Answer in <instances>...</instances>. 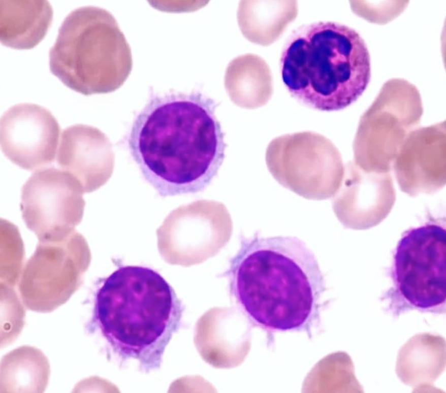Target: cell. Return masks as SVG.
I'll return each mask as SVG.
<instances>
[{
	"label": "cell",
	"mask_w": 446,
	"mask_h": 393,
	"mask_svg": "<svg viewBox=\"0 0 446 393\" xmlns=\"http://www.w3.org/2000/svg\"><path fill=\"white\" fill-rule=\"evenodd\" d=\"M89 261L83 237L76 231L57 240H39L20 276L19 290L32 306H56L77 289Z\"/></svg>",
	"instance_id": "9"
},
{
	"label": "cell",
	"mask_w": 446,
	"mask_h": 393,
	"mask_svg": "<svg viewBox=\"0 0 446 393\" xmlns=\"http://www.w3.org/2000/svg\"><path fill=\"white\" fill-rule=\"evenodd\" d=\"M423 112L417 88L392 79L361 117L353 143L354 162L367 172L389 173L403 142Z\"/></svg>",
	"instance_id": "6"
},
{
	"label": "cell",
	"mask_w": 446,
	"mask_h": 393,
	"mask_svg": "<svg viewBox=\"0 0 446 393\" xmlns=\"http://www.w3.org/2000/svg\"><path fill=\"white\" fill-rule=\"evenodd\" d=\"M60 131L48 109L35 104H18L1 117V147L9 160L23 169H44L54 161Z\"/></svg>",
	"instance_id": "11"
},
{
	"label": "cell",
	"mask_w": 446,
	"mask_h": 393,
	"mask_svg": "<svg viewBox=\"0 0 446 393\" xmlns=\"http://www.w3.org/2000/svg\"><path fill=\"white\" fill-rule=\"evenodd\" d=\"M392 168L400 188L409 194L430 192L444 186L445 121L411 131L399 148Z\"/></svg>",
	"instance_id": "12"
},
{
	"label": "cell",
	"mask_w": 446,
	"mask_h": 393,
	"mask_svg": "<svg viewBox=\"0 0 446 393\" xmlns=\"http://www.w3.org/2000/svg\"><path fill=\"white\" fill-rule=\"evenodd\" d=\"M132 66L130 45L117 21L97 7L72 11L49 50L51 73L85 95L115 91L128 78Z\"/></svg>",
	"instance_id": "5"
},
{
	"label": "cell",
	"mask_w": 446,
	"mask_h": 393,
	"mask_svg": "<svg viewBox=\"0 0 446 393\" xmlns=\"http://www.w3.org/2000/svg\"><path fill=\"white\" fill-rule=\"evenodd\" d=\"M78 182L54 167L33 174L21 188L23 220L39 240L63 238L75 231L85 202Z\"/></svg>",
	"instance_id": "10"
},
{
	"label": "cell",
	"mask_w": 446,
	"mask_h": 393,
	"mask_svg": "<svg viewBox=\"0 0 446 393\" xmlns=\"http://www.w3.org/2000/svg\"><path fill=\"white\" fill-rule=\"evenodd\" d=\"M224 275L246 314L264 329L310 331L318 318L324 276L297 237L242 236Z\"/></svg>",
	"instance_id": "2"
},
{
	"label": "cell",
	"mask_w": 446,
	"mask_h": 393,
	"mask_svg": "<svg viewBox=\"0 0 446 393\" xmlns=\"http://www.w3.org/2000/svg\"><path fill=\"white\" fill-rule=\"evenodd\" d=\"M183 311L181 300L158 272L126 265L115 270L98 289L94 318L121 359L138 361L141 370L148 373L161 367Z\"/></svg>",
	"instance_id": "3"
},
{
	"label": "cell",
	"mask_w": 446,
	"mask_h": 393,
	"mask_svg": "<svg viewBox=\"0 0 446 393\" xmlns=\"http://www.w3.org/2000/svg\"><path fill=\"white\" fill-rule=\"evenodd\" d=\"M268 170L282 185L311 197L327 196L341 183V154L327 138L306 131L274 139L266 153Z\"/></svg>",
	"instance_id": "7"
},
{
	"label": "cell",
	"mask_w": 446,
	"mask_h": 393,
	"mask_svg": "<svg viewBox=\"0 0 446 393\" xmlns=\"http://www.w3.org/2000/svg\"><path fill=\"white\" fill-rule=\"evenodd\" d=\"M283 82L301 104L323 111L343 109L355 102L371 77L367 45L354 29L318 22L295 30L280 60Z\"/></svg>",
	"instance_id": "4"
},
{
	"label": "cell",
	"mask_w": 446,
	"mask_h": 393,
	"mask_svg": "<svg viewBox=\"0 0 446 393\" xmlns=\"http://www.w3.org/2000/svg\"><path fill=\"white\" fill-rule=\"evenodd\" d=\"M47 1H0V40L5 46L29 49L46 35L53 20Z\"/></svg>",
	"instance_id": "14"
},
{
	"label": "cell",
	"mask_w": 446,
	"mask_h": 393,
	"mask_svg": "<svg viewBox=\"0 0 446 393\" xmlns=\"http://www.w3.org/2000/svg\"><path fill=\"white\" fill-rule=\"evenodd\" d=\"M218 106L199 92L151 94L128 143L144 180L161 197L205 190L225 155Z\"/></svg>",
	"instance_id": "1"
},
{
	"label": "cell",
	"mask_w": 446,
	"mask_h": 393,
	"mask_svg": "<svg viewBox=\"0 0 446 393\" xmlns=\"http://www.w3.org/2000/svg\"><path fill=\"white\" fill-rule=\"evenodd\" d=\"M57 162L62 171L78 182L83 192H89L111 177L114 155L104 133L94 126L76 124L62 132Z\"/></svg>",
	"instance_id": "13"
},
{
	"label": "cell",
	"mask_w": 446,
	"mask_h": 393,
	"mask_svg": "<svg viewBox=\"0 0 446 393\" xmlns=\"http://www.w3.org/2000/svg\"><path fill=\"white\" fill-rule=\"evenodd\" d=\"M446 231L429 223L406 231L396 248L392 277L396 291L410 306L436 310L446 299Z\"/></svg>",
	"instance_id": "8"
},
{
	"label": "cell",
	"mask_w": 446,
	"mask_h": 393,
	"mask_svg": "<svg viewBox=\"0 0 446 393\" xmlns=\"http://www.w3.org/2000/svg\"><path fill=\"white\" fill-rule=\"evenodd\" d=\"M244 4L242 25L250 41L269 45L276 41L296 18V1H247Z\"/></svg>",
	"instance_id": "15"
},
{
	"label": "cell",
	"mask_w": 446,
	"mask_h": 393,
	"mask_svg": "<svg viewBox=\"0 0 446 393\" xmlns=\"http://www.w3.org/2000/svg\"><path fill=\"white\" fill-rule=\"evenodd\" d=\"M240 62L239 105L253 109L265 105L273 92L268 64L263 58L253 54L243 56Z\"/></svg>",
	"instance_id": "16"
}]
</instances>
